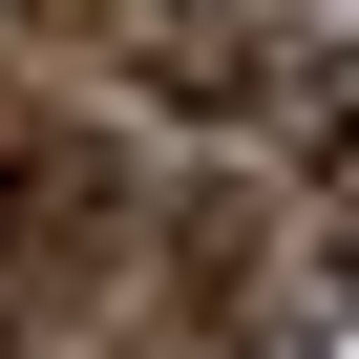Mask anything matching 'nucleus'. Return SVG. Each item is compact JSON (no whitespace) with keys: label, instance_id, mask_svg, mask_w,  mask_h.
Here are the masks:
<instances>
[{"label":"nucleus","instance_id":"obj_1","mask_svg":"<svg viewBox=\"0 0 359 359\" xmlns=\"http://www.w3.org/2000/svg\"><path fill=\"white\" fill-rule=\"evenodd\" d=\"M106 43H127L148 106H275L296 85V43L254 22V0H106Z\"/></svg>","mask_w":359,"mask_h":359},{"label":"nucleus","instance_id":"obj_2","mask_svg":"<svg viewBox=\"0 0 359 359\" xmlns=\"http://www.w3.org/2000/svg\"><path fill=\"white\" fill-rule=\"evenodd\" d=\"M317 275L359 296V85H338V148H317Z\"/></svg>","mask_w":359,"mask_h":359}]
</instances>
